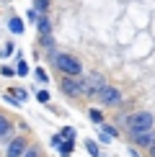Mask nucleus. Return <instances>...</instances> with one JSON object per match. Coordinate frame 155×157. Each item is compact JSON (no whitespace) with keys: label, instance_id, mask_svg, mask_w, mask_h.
I'll return each instance as SVG.
<instances>
[{"label":"nucleus","instance_id":"39448f33","mask_svg":"<svg viewBox=\"0 0 155 157\" xmlns=\"http://www.w3.org/2000/svg\"><path fill=\"white\" fill-rule=\"evenodd\" d=\"M26 147H29V144H26V139H23V136L13 139V142H10V147H8V157H21V155L26 152Z\"/></svg>","mask_w":155,"mask_h":157},{"label":"nucleus","instance_id":"2eb2a0df","mask_svg":"<svg viewBox=\"0 0 155 157\" xmlns=\"http://www.w3.org/2000/svg\"><path fill=\"white\" fill-rule=\"evenodd\" d=\"M101 132L109 134V136H116V129H114V126H106V124H101Z\"/></svg>","mask_w":155,"mask_h":157},{"label":"nucleus","instance_id":"4be33fe9","mask_svg":"<svg viewBox=\"0 0 155 157\" xmlns=\"http://www.w3.org/2000/svg\"><path fill=\"white\" fill-rule=\"evenodd\" d=\"M150 155H153V157H155V142H153V147H150Z\"/></svg>","mask_w":155,"mask_h":157},{"label":"nucleus","instance_id":"f257e3e1","mask_svg":"<svg viewBox=\"0 0 155 157\" xmlns=\"http://www.w3.org/2000/svg\"><path fill=\"white\" fill-rule=\"evenodd\" d=\"M153 121H155V116L153 113H147V111H140V113H132L127 119V126H129V132H150L153 129Z\"/></svg>","mask_w":155,"mask_h":157},{"label":"nucleus","instance_id":"1a4fd4ad","mask_svg":"<svg viewBox=\"0 0 155 157\" xmlns=\"http://www.w3.org/2000/svg\"><path fill=\"white\" fill-rule=\"evenodd\" d=\"M8 98H16V103H23V101H26V90H21V88H13L10 93H8Z\"/></svg>","mask_w":155,"mask_h":157},{"label":"nucleus","instance_id":"4468645a","mask_svg":"<svg viewBox=\"0 0 155 157\" xmlns=\"http://www.w3.org/2000/svg\"><path fill=\"white\" fill-rule=\"evenodd\" d=\"M26 72H29V64H26L21 57H18V75H26Z\"/></svg>","mask_w":155,"mask_h":157},{"label":"nucleus","instance_id":"aec40b11","mask_svg":"<svg viewBox=\"0 0 155 157\" xmlns=\"http://www.w3.org/2000/svg\"><path fill=\"white\" fill-rule=\"evenodd\" d=\"M36 77H39V80H42V82H47V80H49V77H47V72H44V70H42V67H39V70H36Z\"/></svg>","mask_w":155,"mask_h":157},{"label":"nucleus","instance_id":"9b49d317","mask_svg":"<svg viewBox=\"0 0 155 157\" xmlns=\"http://www.w3.org/2000/svg\"><path fill=\"white\" fill-rule=\"evenodd\" d=\"M10 31H13V34H21V31H23V21H21V18H10Z\"/></svg>","mask_w":155,"mask_h":157},{"label":"nucleus","instance_id":"f3484780","mask_svg":"<svg viewBox=\"0 0 155 157\" xmlns=\"http://www.w3.org/2000/svg\"><path fill=\"white\" fill-rule=\"evenodd\" d=\"M60 136H67V139H75V129H70V126H67V129H62V134H60Z\"/></svg>","mask_w":155,"mask_h":157},{"label":"nucleus","instance_id":"20e7f679","mask_svg":"<svg viewBox=\"0 0 155 157\" xmlns=\"http://www.w3.org/2000/svg\"><path fill=\"white\" fill-rule=\"evenodd\" d=\"M98 98L106 103V106H119L121 103V93L116 88H111V85H103V88L98 90Z\"/></svg>","mask_w":155,"mask_h":157},{"label":"nucleus","instance_id":"dca6fc26","mask_svg":"<svg viewBox=\"0 0 155 157\" xmlns=\"http://www.w3.org/2000/svg\"><path fill=\"white\" fill-rule=\"evenodd\" d=\"M85 147H88V152H90V157H98V147H96L93 142H88Z\"/></svg>","mask_w":155,"mask_h":157},{"label":"nucleus","instance_id":"7ed1b4c3","mask_svg":"<svg viewBox=\"0 0 155 157\" xmlns=\"http://www.w3.org/2000/svg\"><path fill=\"white\" fill-rule=\"evenodd\" d=\"M62 90L67 95H85V90H88V82L83 80V77H78V75H70L67 80H62Z\"/></svg>","mask_w":155,"mask_h":157},{"label":"nucleus","instance_id":"f03ea898","mask_svg":"<svg viewBox=\"0 0 155 157\" xmlns=\"http://www.w3.org/2000/svg\"><path fill=\"white\" fill-rule=\"evenodd\" d=\"M54 64H57V70L65 72V75H80V62H78L73 54H57Z\"/></svg>","mask_w":155,"mask_h":157},{"label":"nucleus","instance_id":"a211bd4d","mask_svg":"<svg viewBox=\"0 0 155 157\" xmlns=\"http://www.w3.org/2000/svg\"><path fill=\"white\" fill-rule=\"evenodd\" d=\"M34 5L39 10H47V5H49V0H34Z\"/></svg>","mask_w":155,"mask_h":157},{"label":"nucleus","instance_id":"ddd939ff","mask_svg":"<svg viewBox=\"0 0 155 157\" xmlns=\"http://www.w3.org/2000/svg\"><path fill=\"white\" fill-rule=\"evenodd\" d=\"M88 113H90V119H93L96 124H101V121H103V116H101V111H96V108H90Z\"/></svg>","mask_w":155,"mask_h":157},{"label":"nucleus","instance_id":"9d476101","mask_svg":"<svg viewBox=\"0 0 155 157\" xmlns=\"http://www.w3.org/2000/svg\"><path fill=\"white\" fill-rule=\"evenodd\" d=\"M10 134V121L5 116H0V136H8Z\"/></svg>","mask_w":155,"mask_h":157},{"label":"nucleus","instance_id":"f8f14e48","mask_svg":"<svg viewBox=\"0 0 155 157\" xmlns=\"http://www.w3.org/2000/svg\"><path fill=\"white\" fill-rule=\"evenodd\" d=\"M57 147H60L62 157H70V152H73V142H65V144H57Z\"/></svg>","mask_w":155,"mask_h":157},{"label":"nucleus","instance_id":"0eeeda50","mask_svg":"<svg viewBox=\"0 0 155 157\" xmlns=\"http://www.w3.org/2000/svg\"><path fill=\"white\" fill-rule=\"evenodd\" d=\"M88 82H90V88L85 90V93H98V90L103 88V77H101V75H96V72L88 77Z\"/></svg>","mask_w":155,"mask_h":157},{"label":"nucleus","instance_id":"412c9836","mask_svg":"<svg viewBox=\"0 0 155 157\" xmlns=\"http://www.w3.org/2000/svg\"><path fill=\"white\" fill-rule=\"evenodd\" d=\"M23 157H39V152H36V149H34V147H31V149H29V147H26V152H23Z\"/></svg>","mask_w":155,"mask_h":157},{"label":"nucleus","instance_id":"6ab92c4d","mask_svg":"<svg viewBox=\"0 0 155 157\" xmlns=\"http://www.w3.org/2000/svg\"><path fill=\"white\" fill-rule=\"evenodd\" d=\"M36 98H39L42 103H47V101H49V93H47V90H39V95H36Z\"/></svg>","mask_w":155,"mask_h":157},{"label":"nucleus","instance_id":"6e6552de","mask_svg":"<svg viewBox=\"0 0 155 157\" xmlns=\"http://www.w3.org/2000/svg\"><path fill=\"white\" fill-rule=\"evenodd\" d=\"M36 26H39V31H42L44 36H49V21H47V16H39L36 18Z\"/></svg>","mask_w":155,"mask_h":157},{"label":"nucleus","instance_id":"423d86ee","mask_svg":"<svg viewBox=\"0 0 155 157\" xmlns=\"http://www.w3.org/2000/svg\"><path fill=\"white\" fill-rule=\"evenodd\" d=\"M153 139H155L153 132H134L132 134V142H134V144H140V147H150Z\"/></svg>","mask_w":155,"mask_h":157}]
</instances>
